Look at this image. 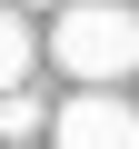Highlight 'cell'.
<instances>
[{
	"label": "cell",
	"instance_id": "cell-3",
	"mask_svg": "<svg viewBox=\"0 0 139 149\" xmlns=\"http://www.w3.org/2000/svg\"><path fill=\"white\" fill-rule=\"evenodd\" d=\"M20 80H30V20L0 10V100H20Z\"/></svg>",
	"mask_w": 139,
	"mask_h": 149
},
{
	"label": "cell",
	"instance_id": "cell-5",
	"mask_svg": "<svg viewBox=\"0 0 139 149\" xmlns=\"http://www.w3.org/2000/svg\"><path fill=\"white\" fill-rule=\"evenodd\" d=\"M20 10H50V0H20Z\"/></svg>",
	"mask_w": 139,
	"mask_h": 149
},
{
	"label": "cell",
	"instance_id": "cell-2",
	"mask_svg": "<svg viewBox=\"0 0 139 149\" xmlns=\"http://www.w3.org/2000/svg\"><path fill=\"white\" fill-rule=\"evenodd\" d=\"M50 139H60V149H139V109H129L119 90H80V100H60Z\"/></svg>",
	"mask_w": 139,
	"mask_h": 149
},
{
	"label": "cell",
	"instance_id": "cell-4",
	"mask_svg": "<svg viewBox=\"0 0 139 149\" xmlns=\"http://www.w3.org/2000/svg\"><path fill=\"white\" fill-rule=\"evenodd\" d=\"M40 129H50V109H40L30 90H20V100H0V149H30Z\"/></svg>",
	"mask_w": 139,
	"mask_h": 149
},
{
	"label": "cell",
	"instance_id": "cell-1",
	"mask_svg": "<svg viewBox=\"0 0 139 149\" xmlns=\"http://www.w3.org/2000/svg\"><path fill=\"white\" fill-rule=\"evenodd\" d=\"M50 60H60L80 90L129 80V70H139V10H119V0H70L60 30H50Z\"/></svg>",
	"mask_w": 139,
	"mask_h": 149
}]
</instances>
